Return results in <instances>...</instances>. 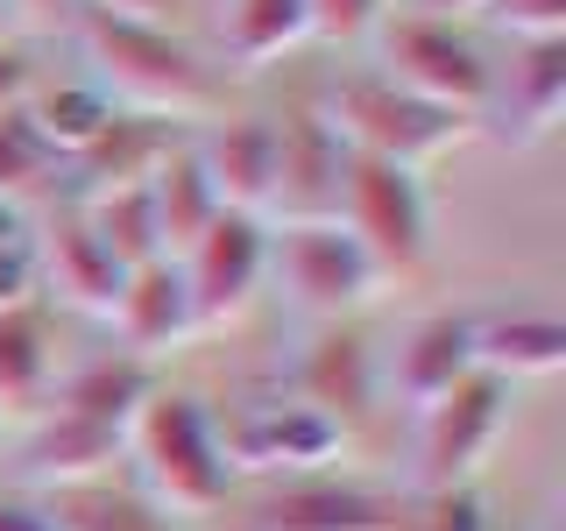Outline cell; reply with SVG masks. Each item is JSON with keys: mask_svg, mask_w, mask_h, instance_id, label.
Segmentation results:
<instances>
[{"mask_svg": "<svg viewBox=\"0 0 566 531\" xmlns=\"http://www.w3.org/2000/svg\"><path fill=\"white\" fill-rule=\"evenodd\" d=\"M71 43L85 58V79L99 85L114 106L128 114H156V121H206L227 106V71L191 43L185 29L164 22H128V14L85 8L71 22Z\"/></svg>", "mask_w": 566, "mask_h": 531, "instance_id": "obj_1", "label": "cell"}, {"mask_svg": "<svg viewBox=\"0 0 566 531\" xmlns=\"http://www.w3.org/2000/svg\"><path fill=\"white\" fill-rule=\"evenodd\" d=\"M120 454L135 460V482L170 510V518H212L241 496V475L220 447V425L199 389H170L156 383L142 397V412L128 418Z\"/></svg>", "mask_w": 566, "mask_h": 531, "instance_id": "obj_2", "label": "cell"}, {"mask_svg": "<svg viewBox=\"0 0 566 531\" xmlns=\"http://www.w3.org/2000/svg\"><path fill=\"white\" fill-rule=\"evenodd\" d=\"M318 106H326V121L340 128V142L354 156H382V164H403L418 177H424V164H439L447 149H460V142L474 135V121L403 93V85L382 79L376 64L333 71V85L318 93Z\"/></svg>", "mask_w": 566, "mask_h": 531, "instance_id": "obj_3", "label": "cell"}, {"mask_svg": "<svg viewBox=\"0 0 566 531\" xmlns=\"http://www.w3.org/2000/svg\"><path fill=\"white\" fill-rule=\"evenodd\" d=\"M368 64L460 121H482L489 71H495V58L474 43L468 22H447V14H424V8H389L368 35Z\"/></svg>", "mask_w": 566, "mask_h": 531, "instance_id": "obj_4", "label": "cell"}, {"mask_svg": "<svg viewBox=\"0 0 566 531\" xmlns=\"http://www.w3.org/2000/svg\"><path fill=\"white\" fill-rule=\"evenodd\" d=\"M333 220L361 241V256L376 262L382 283L418 277L432 262V199H424V177L382 156H354L347 149V177H340V212Z\"/></svg>", "mask_w": 566, "mask_h": 531, "instance_id": "obj_5", "label": "cell"}, {"mask_svg": "<svg viewBox=\"0 0 566 531\" xmlns=\"http://www.w3.org/2000/svg\"><path fill=\"white\" fill-rule=\"evenodd\" d=\"M270 283L312 319V326L354 319L382 291L376 262L361 256V241H354L340 220H276L270 227Z\"/></svg>", "mask_w": 566, "mask_h": 531, "instance_id": "obj_6", "label": "cell"}, {"mask_svg": "<svg viewBox=\"0 0 566 531\" xmlns=\"http://www.w3.org/2000/svg\"><path fill=\"white\" fill-rule=\"evenodd\" d=\"M220 425V447L234 460V475L248 482H291V475H318L333 468L347 447L340 425H326L312 404L297 397H234L212 412Z\"/></svg>", "mask_w": 566, "mask_h": 531, "instance_id": "obj_7", "label": "cell"}, {"mask_svg": "<svg viewBox=\"0 0 566 531\" xmlns=\"http://www.w3.org/2000/svg\"><path fill=\"white\" fill-rule=\"evenodd\" d=\"M510 404H517V383L489 376H460L447 397H432L418 412V496L432 489H460L482 475V460L495 454V439L510 433Z\"/></svg>", "mask_w": 566, "mask_h": 531, "instance_id": "obj_8", "label": "cell"}, {"mask_svg": "<svg viewBox=\"0 0 566 531\" xmlns=\"http://www.w3.org/2000/svg\"><path fill=\"white\" fill-rule=\"evenodd\" d=\"M241 524L248 531H411V496L340 482L333 468H318V475H291V482H248Z\"/></svg>", "mask_w": 566, "mask_h": 531, "instance_id": "obj_9", "label": "cell"}, {"mask_svg": "<svg viewBox=\"0 0 566 531\" xmlns=\"http://www.w3.org/2000/svg\"><path fill=\"white\" fill-rule=\"evenodd\" d=\"M177 270H185V291H191V319H199V333L234 326V319L262 298V283H270V220H262V212L220 206L206 235L191 241L185 256H177Z\"/></svg>", "mask_w": 566, "mask_h": 531, "instance_id": "obj_10", "label": "cell"}, {"mask_svg": "<svg viewBox=\"0 0 566 531\" xmlns=\"http://www.w3.org/2000/svg\"><path fill=\"white\" fill-rule=\"evenodd\" d=\"M276 128V185H270V227L276 220H333L340 212V177H347V142L326 121L318 93H297L270 106Z\"/></svg>", "mask_w": 566, "mask_h": 531, "instance_id": "obj_11", "label": "cell"}, {"mask_svg": "<svg viewBox=\"0 0 566 531\" xmlns=\"http://www.w3.org/2000/svg\"><path fill=\"white\" fill-rule=\"evenodd\" d=\"M559 114H566V35L510 43V58L489 71V100L474 128H489L510 149H531L559 128Z\"/></svg>", "mask_w": 566, "mask_h": 531, "instance_id": "obj_12", "label": "cell"}, {"mask_svg": "<svg viewBox=\"0 0 566 531\" xmlns=\"http://www.w3.org/2000/svg\"><path fill=\"white\" fill-rule=\"evenodd\" d=\"M291 397L312 404L326 425L354 433L382 397V354L354 319H333V326H312L305 354H297V376H291Z\"/></svg>", "mask_w": 566, "mask_h": 531, "instance_id": "obj_13", "label": "cell"}, {"mask_svg": "<svg viewBox=\"0 0 566 531\" xmlns=\"http://www.w3.org/2000/svg\"><path fill=\"white\" fill-rule=\"evenodd\" d=\"M191 156H199L206 185L220 206L234 212H262L270 220V185H276V128L270 106H241V114H206L191 128Z\"/></svg>", "mask_w": 566, "mask_h": 531, "instance_id": "obj_14", "label": "cell"}, {"mask_svg": "<svg viewBox=\"0 0 566 531\" xmlns=\"http://www.w3.org/2000/svg\"><path fill=\"white\" fill-rule=\"evenodd\" d=\"M29 256H35V291H50L57 305L99 312V319H106V305H114L120 277H128L114 262V248L85 227V212L71 206V199L43 220V235H29Z\"/></svg>", "mask_w": 566, "mask_h": 531, "instance_id": "obj_15", "label": "cell"}, {"mask_svg": "<svg viewBox=\"0 0 566 531\" xmlns=\"http://www.w3.org/2000/svg\"><path fill=\"white\" fill-rule=\"evenodd\" d=\"M106 319H114L120 354H135V362H149V368H156V354L185 347L191 333H199V319H191V291H185V270H177L170 256L135 262V270L120 277V291H114V305H106Z\"/></svg>", "mask_w": 566, "mask_h": 531, "instance_id": "obj_16", "label": "cell"}, {"mask_svg": "<svg viewBox=\"0 0 566 531\" xmlns=\"http://www.w3.org/2000/svg\"><path fill=\"white\" fill-rule=\"evenodd\" d=\"M460 376H474V312L460 305H439L403 326L397 354L382 362V389L403 397L411 412H424L432 397H447Z\"/></svg>", "mask_w": 566, "mask_h": 531, "instance_id": "obj_17", "label": "cell"}, {"mask_svg": "<svg viewBox=\"0 0 566 531\" xmlns=\"http://www.w3.org/2000/svg\"><path fill=\"white\" fill-rule=\"evenodd\" d=\"M185 142V128L177 121H156V114H128V106H114V121L85 142L78 156H64V170L57 177H78V191L71 199H93V191L106 185H142L164 156Z\"/></svg>", "mask_w": 566, "mask_h": 531, "instance_id": "obj_18", "label": "cell"}, {"mask_svg": "<svg viewBox=\"0 0 566 531\" xmlns=\"http://www.w3.org/2000/svg\"><path fill=\"white\" fill-rule=\"evenodd\" d=\"M474 368H489V376H503V383L559 376L566 368V319L553 305L474 312Z\"/></svg>", "mask_w": 566, "mask_h": 531, "instance_id": "obj_19", "label": "cell"}, {"mask_svg": "<svg viewBox=\"0 0 566 531\" xmlns=\"http://www.w3.org/2000/svg\"><path fill=\"white\" fill-rule=\"evenodd\" d=\"M50 531H185L156 503L142 482H120L114 468L85 475V482H57V489H35Z\"/></svg>", "mask_w": 566, "mask_h": 531, "instance_id": "obj_20", "label": "cell"}, {"mask_svg": "<svg viewBox=\"0 0 566 531\" xmlns=\"http://www.w3.org/2000/svg\"><path fill=\"white\" fill-rule=\"evenodd\" d=\"M149 389H156V368H149V362H135V354L106 347V354H93V362L64 368V376L50 383L43 404H57V412L85 418V425H106V433L128 439V418L142 412V397H149Z\"/></svg>", "mask_w": 566, "mask_h": 531, "instance_id": "obj_21", "label": "cell"}, {"mask_svg": "<svg viewBox=\"0 0 566 531\" xmlns=\"http://www.w3.org/2000/svg\"><path fill=\"white\" fill-rule=\"evenodd\" d=\"M57 383V347H50V305L22 298L0 305V412H35Z\"/></svg>", "mask_w": 566, "mask_h": 531, "instance_id": "obj_22", "label": "cell"}, {"mask_svg": "<svg viewBox=\"0 0 566 531\" xmlns=\"http://www.w3.org/2000/svg\"><path fill=\"white\" fill-rule=\"evenodd\" d=\"M149 206H156V241H164V256H170V262H177V256H185V248L212 227L220 199H212V185H206L199 156H191V128H185V142H177L164 164L149 170Z\"/></svg>", "mask_w": 566, "mask_h": 531, "instance_id": "obj_23", "label": "cell"}, {"mask_svg": "<svg viewBox=\"0 0 566 531\" xmlns=\"http://www.w3.org/2000/svg\"><path fill=\"white\" fill-rule=\"evenodd\" d=\"M22 114L35 121V135H43L50 149H57V164H64V156H78L85 142L114 121V100H106L93 79H35Z\"/></svg>", "mask_w": 566, "mask_h": 531, "instance_id": "obj_24", "label": "cell"}, {"mask_svg": "<svg viewBox=\"0 0 566 531\" xmlns=\"http://www.w3.org/2000/svg\"><path fill=\"white\" fill-rule=\"evenodd\" d=\"M297 43H312L305 0H227V50H234V64L262 71V64L291 58Z\"/></svg>", "mask_w": 566, "mask_h": 531, "instance_id": "obj_25", "label": "cell"}, {"mask_svg": "<svg viewBox=\"0 0 566 531\" xmlns=\"http://www.w3.org/2000/svg\"><path fill=\"white\" fill-rule=\"evenodd\" d=\"M71 206H78L85 227L114 248L120 270L164 256V241H156V206H149V177H142V185H106V191H93V199H71Z\"/></svg>", "mask_w": 566, "mask_h": 531, "instance_id": "obj_26", "label": "cell"}, {"mask_svg": "<svg viewBox=\"0 0 566 531\" xmlns=\"http://www.w3.org/2000/svg\"><path fill=\"white\" fill-rule=\"evenodd\" d=\"M57 170L64 164H57V149L35 135V121L22 114V106H0V206L57 185Z\"/></svg>", "mask_w": 566, "mask_h": 531, "instance_id": "obj_27", "label": "cell"}, {"mask_svg": "<svg viewBox=\"0 0 566 531\" xmlns=\"http://www.w3.org/2000/svg\"><path fill=\"white\" fill-rule=\"evenodd\" d=\"M482 22L503 43H545L566 35V0H482Z\"/></svg>", "mask_w": 566, "mask_h": 531, "instance_id": "obj_28", "label": "cell"}, {"mask_svg": "<svg viewBox=\"0 0 566 531\" xmlns=\"http://www.w3.org/2000/svg\"><path fill=\"white\" fill-rule=\"evenodd\" d=\"M411 531H495L474 482L460 489H432V496H411Z\"/></svg>", "mask_w": 566, "mask_h": 531, "instance_id": "obj_29", "label": "cell"}, {"mask_svg": "<svg viewBox=\"0 0 566 531\" xmlns=\"http://www.w3.org/2000/svg\"><path fill=\"white\" fill-rule=\"evenodd\" d=\"M305 14H312V35H326V43H368L389 14V0H305Z\"/></svg>", "mask_w": 566, "mask_h": 531, "instance_id": "obj_30", "label": "cell"}, {"mask_svg": "<svg viewBox=\"0 0 566 531\" xmlns=\"http://www.w3.org/2000/svg\"><path fill=\"white\" fill-rule=\"evenodd\" d=\"M35 298V256H29V235L14 227V212L0 206V305H22Z\"/></svg>", "mask_w": 566, "mask_h": 531, "instance_id": "obj_31", "label": "cell"}, {"mask_svg": "<svg viewBox=\"0 0 566 531\" xmlns=\"http://www.w3.org/2000/svg\"><path fill=\"white\" fill-rule=\"evenodd\" d=\"M8 14H14V35H71V22L85 14V0H8Z\"/></svg>", "mask_w": 566, "mask_h": 531, "instance_id": "obj_32", "label": "cell"}, {"mask_svg": "<svg viewBox=\"0 0 566 531\" xmlns=\"http://www.w3.org/2000/svg\"><path fill=\"white\" fill-rule=\"evenodd\" d=\"M35 79H43V64H35V50L22 35H0V106H29Z\"/></svg>", "mask_w": 566, "mask_h": 531, "instance_id": "obj_33", "label": "cell"}, {"mask_svg": "<svg viewBox=\"0 0 566 531\" xmlns=\"http://www.w3.org/2000/svg\"><path fill=\"white\" fill-rule=\"evenodd\" d=\"M0 531H50L43 503H35V489H22V482H0Z\"/></svg>", "mask_w": 566, "mask_h": 531, "instance_id": "obj_34", "label": "cell"}, {"mask_svg": "<svg viewBox=\"0 0 566 531\" xmlns=\"http://www.w3.org/2000/svg\"><path fill=\"white\" fill-rule=\"evenodd\" d=\"M85 8H106V14H128V22H164V29H177V22H185V8H199V0H85Z\"/></svg>", "mask_w": 566, "mask_h": 531, "instance_id": "obj_35", "label": "cell"}, {"mask_svg": "<svg viewBox=\"0 0 566 531\" xmlns=\"http://www.w3.org/2000/svg\"><path fill=\"white\" fill-rule=\"evenodd\" d=\"M411 8H424V14H447V22H460V14H482V0H411Z\"/></svg>", "mask_w": 566, "mask_h": 531, "instance_id": "obj_36", "label": "cell"}, {"mask_svg": "<svg viewBox=\"0 0 566 531\" xmlns=\"http://www.w3.org/2000/svg\"><path fill=\"white\" fill-rule=\"evenodd\" d=\"M0 35H14V14H8V0H0Z\"/></svg>", "mask_w": 566, "mask_h": 531, "instance_id": "obj_37", "label": "cell"}]
</instances>
